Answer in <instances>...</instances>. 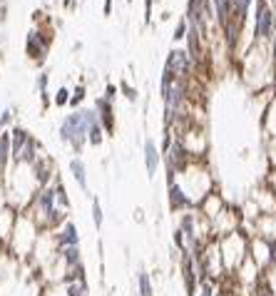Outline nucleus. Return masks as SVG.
<instances>
[{"label":"nucleus","instance_id":"1a4fd4ad","mask_svg":"<svg viewBox=\"0 0 276 296\" xmlns=\"http://www.w3.org/2000/svg\"><path fill=\"white\" fill-rule=\"evenodd\" d=\"M60 254V261L68 266V271H72L75 266H80L82 264V256H80V246H65V249H60L58 251Z\"/></svg>","mask_w":276,"mask_h":296},{"label":"nucleus","instance_id":"f3484780","mask_svg":"<svg viewBox=\"0 0 276 296\" xmlns=\"http://www.w3.org/2000/svg\"><path fill=\"white\" fill-rule=\"evenodd\" d=\"M28 50H30L35 58H43V45H40L38 33H30V38H28Z\"/></svg>","mask_w":276,"mask_h":296},{"label":"nucleus","instance_id":"7ed1b4c3","mask_svg":"<svg viewBox=\"0 0 276 296\" xmlns=\"http://www.w3.org/2000/svg\"><path fill=\"white\" fill-rule=\"evenodd\" d=\"M169 184V207H172V212H194L197 209V204H194V199L184 192V187L179 184V182H167Z\"/></svg>","mask_w":276,"mask_h":296},{"label":"nucleus","instance_id":"412c9836","mask_svg":"<svg viewBox=\"0 0 276 296\" xmlns=\"http://www.w3.org/2000/svg\"><path fill=\"white\" fill-rule=\"evenodd\" d=\"M82 97H85V87H77V90H75V95L70 97V105H77V102H82Z\"/></svg>","mask_w":276,"mask_h":296},{"label":"nucleus","instance_id":"a878e982","mask_svg":"<svg viewBox=\"0 0 276 296\" xmlns=\"http://www.w3.org/2000/svg\"><path fill=\"white\" fill-rule=\"evenodd\" d=\"M110 5H112V0H105V13H110Z\"/></svg>","mask_w":276,"mask_h":296},{"label":"nucleus","instance_id":"a211bd4d","mask_svg":"<svg viewBox=\"0 0 276 296\" xmlns=\"http://www.w3.org/2000/svg\"><path fill=\"white\" fill-rule=\"evenodd\" d=\"M92 222H95V226H97V229H100V226H102V222H105L102 204H100V199H97V197L92 199Z\"/></svg>","mask_w":276,"mask_h":296},{"label":"nucleus","instance_id":"dca6fc26","mask_svg":"<svg viewBox=\"0 0 276 296\" xmlns=\"http://www.w3.org/2000/svg\"><path fill=\"white\" fill-rule=\"evenodd\" d=\"M214 8H216L219 20L226 25L229 23V10H231V0H214Z\"/></svg>","mask_w":276,"mask_h":296},{"label":"nucleus","instance_id":"5701e85b","mask_svg":"<svg viewBox=\"0 0 276 296\" xmlns=\"http://www.w3.org/2000/svg\"><path fill=\"white\" fill-rule=\"evenodd\" d=\"M45 85H48V75H40V80H38V90L43 92V97H45Z\"/></svg>","mask_w":276,"mask_h":296},{"label":"nucleus","instance_id":"ddd939ff","mask_svg":"<svg viewBox=\"0 0 276 296\" xmlns=\"http://www.w3.org/2000/svg\"><path fill=\"white\" fill-rule=\"evenodd\" d=\"M137 296H154V286L147 271H137Z\"/></svg>","mask_w":276,"mask_h":296},{"label":"nucleus","instance_id":"f03ea898","mask_svg":"<svg viewBox=\"0 0 276 296\" xmlns=\"http://www.w3.org/2000/svg\"><path fill=\"white\" fill-rule=\"evenodd\" d=\"M274 30V13L266 5V0H256V15H254V33L256 38H269Z\"/></svg>","mask_w":276,"mask_h":296},{"label":"nucleus","instance_id":"39448f33","mask_svg":"<svg viewBox=\"0 0 276 296\" xmlns=\"http://www.w3.org/2000/svg\"><path fill=\"white\" fill-rule=\"evenodd\" d=\"M187 70H189V55H187V53H182V50L169 53L164 73L172 75L174 80H179V77H184V75H187Z\"/></svg>","mask_w":276,"mask_h":296},{"label":"nucleus","instance_id":"b1692460","mask_svg":"<svg viewBox=\"0 0 276 296\" xmlns=\"http://www.w3.org/2000/svg\"><path fill=\"white\" fill-rule=\"evenodd\" d=\"M10 117H13V115H10V110H5V112L0 115V125H8V122H10Z\"/></svg>","mask_w":276,"mask_h":296},{"label":"nucleus","instance_id":"20e7f679","mask_svg":"<svg viewBox=\"0 0 276 296\" xmlns=\"http://www.w3.org/2000/svg\"><path fill=\"white\" fill-rule=\"evenodd\" d=\"M182 279H184V289H187V296H197V289H199V269H197V261L192 254H182Z\"/></svg>","mask_w":276,"mask_h":296},{"label":"nucleus","instance_id":"aec40b11","mask_svg":"<svg viewBox=\"0 0 276 296\" xmlns=\"http://www.w3.org/2000/svg\"><path fill=\"white\" fill-rule=\"evenodd\" d=\"M65 102H70V92L63 87V90H58V97H55V105H65Z\"/></svg>","mask_w":276,"mask_h":296},{"label":"nucleus","instance_id":"0eeeda50","mask_svg":"<svg viewBox=\"0 0 276 296\" xmlns=\"http://www.w3.org/2000/svg\"><path fill=\"white\" fill-rule=\"evenodd\" d=\"M159 159H162V149H157V142L154 140H144V167H147L149 177L157 174Z\"/></svg>","mask_w":276,"mask_h":296},{"label":"nucleus","instance_id":"f8f14e48","mask_svg":"<svg viewBox=\"0 0 276 296\" xmlns=\"http://www.w3.org/2000/svg\"><path fill=\"white\" fill-rule=\"evenodd\" d=\"M65 296H87V281L85 279L65 281Z\"/></svg>","mask_w":276,"mask_h":296},{"label":"nucleus","instance_id":"4be33fe9","mask_svg":"<svg viewBox=\"0 0 276 296\" xmlns=\"http://www.w3.org/2000/svg\"><path fill=\"white\" fill-rule=\"evenodd\" d=\"M184 30H187V23L182 20V23L177 25V30H174V38H184Z\"/></svg>","mask_w":276,"mask_h":296},{"label":"nucleus","instance_id":"4468645a","mask_svg":"<svg viewBox=\"0 0 276 296\" xmlns=\"http://www.w3.org/2000/svg\"><path fill=\"white\" fill-rule=\"evenodd\" d=\"M219 294V286L214 279H202L199 281V289H197V296H216Z\"/></svg>","mask_w":276,"mask_h":296},{"label":"nucleus","instance_id":"393cba45","mask_svg":"<svg viewBox=\"0 0 276 296\" xmlns=\"http://www.w3.org/2000/svg\"><path fill=\"white\" fill-rule=\"evenodd\" d=\"M125 92H127V97H130V100H135V97H137V95H135V90H132V87H127V85H125Z\"/></svg>","mask_w":276,"mask_h":296},{"label":"nucleus","instance_id":"9b49d317","mask_svg":"<svg viewBox=\"0 0 276 296\" xmlns=\"http://www.w3.org/2000/svg\"><path fill=\"white\" fill-rule=\"evenodd\" d=\"M70 172H72V177H75V182L80 184V189L82 192H87V169H85V164H82V159H70Z\"/></svg>","mask_w":276,"mask_h":296},{"label":"nucleus","instance_id":"6ab92c4d","mask_svg":"<svg viewBox=\"0 0 276 296\" xmlns=\"http://www.w3.org/2000/svg\"><path fill=\"white\" fill-rule=\"evenodd\" d=\"M249 5H251V0H231V8H234V15H236V20H241V18L246 15Z\"/></svg>","mask_w":276,"mask_h":296},{"label":"nucleus","instance_id":"bb28decb","mask_svg":"<svg viewBox=\"0 0 276 296\" xmlns=\"http://www.w3.org/2000/svg\"><path fill=\"white\" fill-rule=\"evenodd\" d=\"M65 3H68V5H72V3H75V0H65Z\"/></svg>","mask_w":276,"mask_h":296},{"label":"nucleus","instance_id":"423d86ee","mask_svg":"<svg viewBox=\"0 0 276 296\" xmlns=\"http://www.w3.org/2000/svg\"><path fill=\"white\" fill-rule=\"evenodd\" d=\"M55 241H58V249H65V246H80L77 226H75L72 222H63V226H60L58 234H55Z\"/></svg>","mask_w":276,"mask_h":296},{"label":"nucleus","instance_id":"2eb2a0df","mask_svg":"<svg viewBox=\"0 0 276 296\" xmlns=\"http://www.w3.org/2000/svg\"><path fill=\"white\" fill-rule=\"evenodd\" d=\"M102 140H105V130H102V125L97 122V125L90 127V132H87V142L97 147V145H102Z\"/></svg>","mask_w":276,"mask_h":296},{"label":"nucleus","instance_id":"f257e3e1","mask_svg":"<svg viewBox=\"0 0 276 296\" xmlns=\"http://www.w3.org/2000/svg\"><path fill=\"white\" fill-rule=\"evenodd\" d=\"M97 122L100 120H97V112L95 110H77V112H72V115H68L63 120V125H60V140L72 145V147L80 152L82 145L87 142L90 127L97 125Z\"/></svg>","mask_w":276,"mask_h":296},{"label":"nucleus","instance_id":"6e6552de","mask_svg":"<svg viewBox=\"0 0 276 296\" xmlns=\"http://www.w3.org/2000/svg\"><path fill=\"white\" fill-rule=\"evenodd\" d=\"M95 112H97V120H100L102 130L112 132V130H115V117H112V105H110V100H105V97H102V100H97Z\"/></svg>","mask_w":276,"mask_h":296},{"label":"nucleus","instance_id":"9d476101","mask_svg":"<svg viewBox=\"0 0 276 296\" xmlns=\"http://www.w3.org/2000/svg\"><path fill=\"white\" fill-rule=\"evenodd\" d=\"M13 159V140L10 132H0V172L8 169V162Z\"/></svg>","mask_w":276,"mask_h":296}]
</instances>
